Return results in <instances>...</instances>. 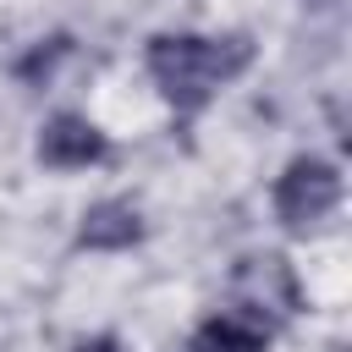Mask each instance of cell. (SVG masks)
<instances>
[{
	"instance_id": "cell-1",
	"label": "cell",
	"mask_w": 352,
	"mask_h": 352,
	"mask_svg": "<svg viewBox=\"0 0 352 352\" xmlns=\"http://www.w3.org/2000/svg\"><path fill=\"white\" fill-rule=\"evenodd\" d=\"M148 77L154 88L165 94L170 110L192 116L204 110L231 77L248 72L253 60V44L242 33H226V38H204V33H154L148 38Z\"/></svg>"
},
{
	"instance_id": "cell-8",
	"label": "cell",
	"mask_w": 352,
	"mask_h": 352,
	"mask_svg": "<svg viewBox=\"0 0 352 352\" xmlns=\"http://www.w3.org/2000/svg\"><path fill=\"white\" fill-rule=\"evenodd\" d=\"M72 352H121V341H116V336H94V341H82V346H72Z\"/></svg>"
},
{
	"instance_id": "cell-7",
	"label": "cell",
	"mask_w": 352,
	"mask_h": 352,
	"mask_svg": "<svg viewBox=\"0 0 352 352\" xmlns=\"http://www.w3.org/2000/svg\"><path fill=\"white\" fill-rule=\"evenodd\" d=\"M66 55H72V38L60 33V38L38 44L33 55H22V60H16V77H22V82H44V77L55 72V60H66Z\"/></svg>"
},
{
	"instance_id": "cell-9",
	"label": "cell",
	"mask_w": 352,
	"mask_h": 352,
	"mask_svg": "<svg viewBox=\"0 0 352 352\" xmlns=\"http://www.w3.org/2000/svg\"><path fill=\"white\" fill-rule=\"evenodd\" d=\"M308 6H330V0H308Z\"/></svg>"
},
{
	"instance_id": "cell-6",
	"label": "cell",
	"mask_w": 352,
	"mask_h": 352,
	"mask_svg": "<svg viewBox=\"0 0 352 352\" xmlns=\"http://www.w3.org/2000/svg\"><path fill=\"white\" fill-rule=\"evenodd\" d=\"M143 236V214L126 204V198H104L82 214L77 226V248H94V253H121Z\"/></svg>"
},
{
	"instance_id": "cell-4",
	"label": "cell",
	"mask_w": 352,
	"mask_h": 352,
	"mask_svg": "<svg viewBox=\"0 0 352 352\" xmlns=\"http://www.w3.org/2000/svg\"><path fill=\"white\" fill-rule=\"evenodd\" d=\"M236 308L258 314H292L297 308V280L286 270V258H242L236 264Z\"/></svg>"
},
{
	"instance_id": "cell-2",
	"label": "cell",
	"mask_w": 352,
	"mask_h": 352,
	"mask_svg": "<svg viewBox=\"0 0 352 352\" xmlns=\"http://www.w3.org/2000/svg\"><path fill=\"white\" fill-rule=\"evenodd\" d=\"M336 198H341V176H336L330 160H314V154H297L275 182V214H280L286 231L319 226L336 209Z\"/></svg>"
},
{
	"instance_id": "cell-5",
	"label": "cell",
	"mask_w": 352,
	"mask_h": 352,
	"mask_svg": "<svg viewBox=\"0 0 352 352\" xmlns=\"http://www.w3.org/2000/svg\"><path fill=\"white\" fill-rule=\"evenodd\" d=\"M270 346V319L248 314V308H226L214 319H204L187 341V352H264Z\"/></svg>"
},
{
	"instance_id": "cell-3",
	"label": "cell",
	"mask_w": 352,
	"mask_h": 352,
	"mask_svg": "<svg viewBox=\"0 0 352 352\" xmlns=\"http://www.w3.org/2000/svg\"><path fill=\"white\" fill-rule=\"evenodd\" d=\"M110 154V138L88 121V116H55L44 132H38V160L50 170H88Z\"/></svg>"
}]
</instances>
